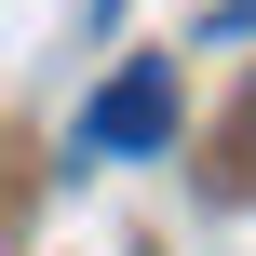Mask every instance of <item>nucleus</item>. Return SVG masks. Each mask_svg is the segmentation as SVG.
<instances>
[{"instance_id":"nucleus-1","label":"nucleus","mask_w":256,"mask_h":256,"mask_svg":"<svg viewBox=\"0 0 256 256\" xmlns=\"http://www.w3.org/2000/svg\"><path fill=\"white\" fill-rule=\"evenodd\" d=\"M148 148H176V54H135L81 108V162H148Z\"/></svg>"}]
</instances>
